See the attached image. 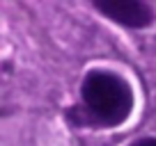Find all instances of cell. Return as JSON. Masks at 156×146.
Returning <instances> with one entry per match:
<instances>
[{
	"label": "cell",
	"mask_w": 156,
	"mask_h": 146,
	"mask_svg": "<svg viewBox=\"0 0 156 146\" xmlns=\"http://www.w3.org/2000/svg\"><path fill=\"white\" fill-rule=\"evenodd\" d=\"M129 146H156V137H138Z\"/></svg>",
	"instance_id": "3"
},
{
	"label": "cell",
	"mask_w": 156,
	"mask_h": 146,
	"mask_svg": "<svg viewBox=\"0 0 156 146\" xmlns=\"http://www.w3.org/2000/svg\"><path fill=\"white\" fill-rule=\"evenodd\" d=\"M133 89L110 68H92L80 82V105L69 110V121L83 128H117L133 112Z\"/></svg>",
	"instance_id": "1"
},
{
	"label": "cell",
	"mask_w": 156,
	"mask_h": 146,
	"mask_svg": "<svg viewBox=\"0 0 156 146\" xmlns=\"http://www.w3.org/2000/svg\"><path fill=\"white\" fill-rule=\"evenodd\" d=\"M92 7L108 21L129 30H145L156 18L154 7L142 0H92Z\"/></svg>",
	"instance_id": "2"
}]
</instances>
